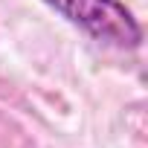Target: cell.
Listing matches in <instances>:
<instances>
[{
    "instance_id": "obj_1",
    "label": "cell",
    "mask_w": 148,
    "mask_h": 148,
    "mask_svg": "<svg viewBox=\"0 0 148 148\" xmlns=\"http://www.w3.org/2000/svg\"><path fill=\"white\" fill-rule=\"evenodd\" d=\"M44 3L99 44H110L116 49H136L142 44V26L119 0H44Z\"/></svg>"
}]
</instances>
